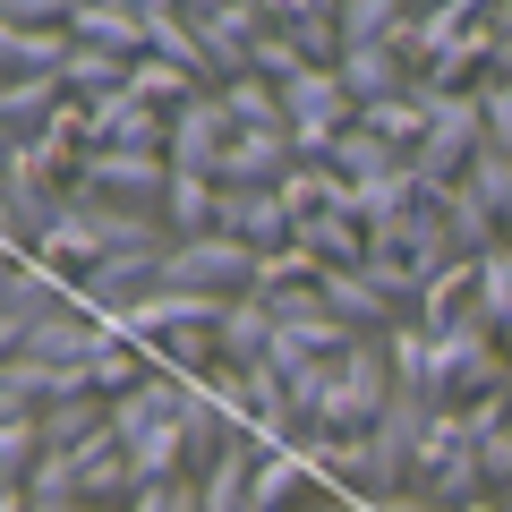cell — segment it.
Returning <instances> with one entry per match:
<instances>
[{
	"instance_id": "6da1fadb",
	"label": "cell",
	"mask_w": 512,
	"mask_h": 512,
	"mask_svg": "<svg viewBox=\"0 0 512 512\" xmlns=\"http://www.w3.org/2000/svg\"><path fill=\"white\" fill-rule=\"evenodd\" d=\"M69 188H86V197H111V205H128V214H163V197H171V154L103 146V154H86V163L69 171Z\"/></svg>"
},
{
	"instance_id": "7a4b0ae2",
	"label": "cell",
	"mask_w": 512,
	"mask_h": 512,
	"mask_svg": "<svg viewBox=\"0 0 512 512\" xmlns=\"http://www.w3.org/2000/svg\"><path fill=\"white\" fill-rule=\"evenodd\" d=\"M436 350H444V393L453 402H487V393H504L512 384V350L487 333V316H453V325L436 333Z\"/></svg>"
},
{
	"instance_id": "3957f363",
	"label": "cell",
	"mask_w": 512,
	"mask_h": 512,
	"mask_svg": "<svg viewBox=\"0 0 512 512\" xmlns=\"http://www.w3.org/2000/svg\"><path fill=\"white\" fill-rule=\"evenodd\" d=\"M188 26H197L205 60H214V94H222L231 77H248L256 35H274V0H197V9H188Z\"/></svg>"
},
{
	"instance_id": "277c9868",
	"label": "cell",
	"mask_w": 512,
	"mask_h": 512,
	"mask_svg": "<svg viewBox=\"0 0 512 512\" xmlns=\"http://www.w3.org/2000/svg\"><path fill=\"white\" fill-rule=\"evenodd\" d=\"M256 265H265V256H248L239 239L205 231V239H171V265H163V282H171V291H214V299H248V291H256Z\"/></svg>"
},
{
	"instance_id": "5b68a950",
	"label": "cell",
	"mask_w": 512,
	"mask_h": 512,
	"mask_svg": "<svg viewBox=\"0 0 512 512\" xmlns=\"http://www.w3.org/2000/svg\"><path fill=\"white\" fill-rule=\"evenodd\" d=\"M478 18H487V0H436V9H402V26H393V52H402L410 77H427Z\"/></svg>"
},
{
	"instance_id": "8992f818",
	"label": "cell",
	"mask_w": 512,
	"mask_h": 512,
	"mask_svg": "<svg viewBox=\"0 0 512 512\" xmlns=\"http://www.w3.org/2000/svg\"><path fill=\"white\" fill-rule=\"evenodd\" d=\"M214 231L239 239L248 256H274V248H291V239H299V222H291V205H282L274 188H222Z\"/></svg>"
},
{
	"instance_id": "52a82bcc",
	"label": "cell",
	"mask_w": 512,
	"mask_h": 512,
	"mask_svg": "<svg viewBox=\"0 0 512 512\" xmlns=\"http://www.w3.org/2000/svg\"><path fill=\"white\" fill-rule=\"evenodd\" d=\"M291 171H299L291 128H231V146H222L214 188H282Z\"/></svg>"
},
{
	"instance_id": "ba28073f",
	"label": "cell",
	"mask_w": 512,
	"mask_h": 512,
	"mask_svg": "<svg viewBox=\"0 0 512 512\" xmlns=\"http://www.w3.org/2000/svg\"><path fill=\"white\" fill-rule=\"evenodd\" d=\"M222 146H231V111H222V94H197V103L171 111V171L214 180V171H222Z\"/></svg>"
},
{
	"instance_id": "9c48e42d",
	"label": "cell",
	"mask_w": 512,
	"mask_h": 512,
	"mask_svg": "<svg viewBox=\"0 0 512 512\" xmlns=\"http://www.w3.org/2000/svg\"><path fill=\"white\" fill-rule=\"evenodd\" d=\"M69 35L111 60H146V0H69Z\"/></svg>"
},
{
	"instance_id": "30bf717a",
	"label": "cell",
	"mask_w": 512,
	"mask_h": 512,
	"mask_svg": "<svg viewBox=\"0 0 512 512\" xmlns=\"http://www.w3.org/2000/svg\"><path fill=\"white\" fill-rule=\"evenodd\" d=\"M333 77H342V94H350L359 111H376V103H402V94H410V69H402V52H393V43H350Z\"/></svg>"
},
{
	"instance_id": "8fae6325",
	"label": "cell",
	"mask_w": 512,
	"mask_h": 512,
	"mask_svg": "<svg viewBox=\"0 0 512 512\" xmlns=\"http://www.w3.org/2000/svg\"><path fill=\"white\" fill-rule=\"evenodd\" d=\"M35 436H43V453H94V444L111 436V402L103 393H60L35 419Z\"/></svg>"
},
{
	"instance_id": "7c38bea8",
	"label": "cell",
	"mask_w": 512,
	"mask_h": 512,
	"mask_svg": "<svg viewBox=\"0 0 512 512\" xmlns=\"http://www.w3.org/2000/svg\"><path fill=\"white\" fill-rule=\"evenodd\" d=\"M274 26L299 43L308 69H342V9L333 0H274Z\"/></svg>"
},
{
	"instance_id": "4fadbf2b",
	"label": "cell",
	"mask_w": 512,
	"mask_h": 512,
	"mask_svg": "<svg viewBox=\"0 0 512 512\" xmlns=\"http://www.w3.org/2000/svg\"><path fill=\"white\" fill-rule=\"evenodd\" d=\"M419 197H436L444 231H453V248L470 256V265H487V256L504 248V231H495V214L478 205V188H470V180H453V188H419Z\"/></svg>"
},
{
	"instance_id": "5bb4252c",
	"label": "cell",
	"mask_w": 512,
	"mask_h": 512,
	"mask_svg": "<svg viewBox=\"0 0 512 512\" xmlns=\"http://www.w3.org/2000/svg\"><path fill=\"white\" fill-rule=\"evenodd\" d=\"M384 350H393V384H410V393H427V402H453V393H444V350H436V333L427 325H393L384 333Z\"/></svg>"
},
{
	"instance_id": "9a60e30c",
	"label": "cell",
	"mask_w": 512,
	"mask_h": 512,
	"mask_svg": "<svg viewBox=\"0 0 512 512\" xmlns=\"http://www.w3.org/2000/svg\"><path fill=\"white\" fill-rule=\"evenodd\" d=\"M146 52L171 60V69H188L197 86H214V60H205L197 26H188V9H171V0H146Z\"/></svg>"
},
{
	"instance_id": "2e32d148",
	"label": "cell",
	"mask_w": 512,
	"mask_h": 512,
	"mask_svg": "<svg viewBox=\"0 0 512 512\" xmlns=\"http://www.w3.org/2000/svg\"><path fill=\"white\" fill-rule=\"evenodd\" d=\"M103 316H86V308H60L52 325H35V342H26V359H43V367H86L94 350H103Z\"/></svg>"
},
{
	"instance_id": "e0dca14e",
	"label": "cell",
	"mask_w": 512,
	"mask_h": 512,
	"mask_svg": "<svg viewBox=\"0 0 512 512\" xmlns=\"http://www.w3.org/2000/svg\"><path fill=\"white\" fill-rule=\"evenodd\" d=\"M60 103V77H0V137H43Z\"/></svg>"
},
{
	"instance_id": "ac0fdd59",
	"label": "cell",
	"mask_w": 512,
	"mask_h": 512,
	"mask_svg": "<svg viewBox=\"0 0 512 512\" xmlns=\"http://www.w3.org/2000/svg\"><path fill=\"white\" fill-rule=\"evenodd\" d=\"M128 69H137V60H111V52H94V43H69L60 94H69V103H111V94H128Z\"/></svg>"
},
{
	"instance_id": "d6986e66",
	"label": "cell",
	"mask_w": 512,
	"mask_h": 512,
	"mask_svg": "<svg viewBox=\"0 0 512 512\" xmlns=\"http://www.w3.org/2000/svg\"><path fill=\"white\" fill-rule=\"evenodd\" d=\"M325 163L342 171L350 188H367V180H393V171H410V154H393V146L376 137V128H359V120H350L342 137H333V154H325Z\"/></svg>"
},
{
	"instance_id": "ffe728a7",
	"label": "cell",
	"mask_w": 512,
	"mask_h": 512,
	"mask_svg": "<svg viewBox=\"0 0 512 512\" xmlns=\"http://www.w3.org/2000/svg\"><path fill=\"white\" fill-rule=\"evenodd\" d=\"M316 291H325V308L342 316L350 333H384V325H402V316H393V299H384L367 274H325Z\"/></svg>"
},
{
	"instance_id": "44dd1931",
	"label": "cell",
	"mask_w": 512,
	"mask_h": 512,
	"mask_svg": "<svg viewBox=\"0 0 512 512\" xmlns=\"http://www.w3.org/2000/svg\"><path fill=\"white\" fill-rule=\"evenodd\" d=\"M146 376H154V359H146V350H137V342H128L120 325H111V333H103V350H94V359H86V384H94V393H103V402H120V393H137V384H146Z\"/></svg>"
},
{
	"instance_id": "7402d4cb",
	"label": "cell",
	"mask_w": 512,
	"mask_h": 512,
	"mask_svg": "<svg viewBox=\"0 0 512 512\" xmlns=\"http://www.w3.org/2000/svg\"><path fill=\"white\" fill-rule=\"evenodd\" d=\"M299 487H316V478H308V453H299V436H291V453H265V461H256V478H248V512H291Z\"/></svg>"
},
{
	"instance_id": "603a6c76",
	"label": "cell",
	"mask_w": 512,
	"mask_h": 512,
	"mask_svg": "<svg viewBox=\"0 0 512 512\" xmlns=\"http://www.w3.org/2000/svg\"><path fill=\"white\" fill-rule=\"evenodd\" d=\"M248 478H256V444L239 436L231 453L197 478V512H248Z\"/></svg>"
},
{
	"instance_id": "cb8c5ba5",
	"label": "cell",
	"mask_w": 512,
	"mask_h": 512,
	"mask_svg": "<svg viewBox=\"0 0 512 512\" xmlns=\"http://www.w3.org/2000/svg\"><path fill=\"white\" fill-rule=\"evenodd\" d=\"M214 205H222V188H214V180H188V171H171L163 231H171V239H205V231H214Z\"/></svg>"
},
{
	"instance_id": "d4e9b609",
	"label": "cell",
	"mask_w": 512,
	"mask_h": 512,
	"mask_svg": "<svg viewBox=\"0 0 512 512\" xmlns=\"http://www.w3.org/2000/svg\"><path fill=\"white\" fill-rule=\"evenodd\" d=\"M461 180L478 188V205L495 214V231H504V248H512V154H504V146H478Z\"/></svg>"
},
{
	"instance_id": "484cf974",
	"label": "cell",
	"mask_w": 512,
	"mask_h": 512,
	"mask_svg": "<svg viewBox=\"0 0 512 512\" xmlns=\"http://www.w3.org/2000/svg\"><path fill=\"white\" fill-rule=\"evenodd\" d=\"M128 94H137V103H154V111H180V103H197V94H214V86H197V77L188 69H171V60H137V69H128Z\"/></svg>"
},
{
	"instance_id": "4316f807",
	"label": "cell",
	"mask_w": 512,
	"mask_h": 512,
	"mask_svg": "<svg viewBox=\"0 0 512 512\" xmlns=\"http://www.w3.org/2000/svg\"><path fill=\"white\" fill-rule=\"evenodd\" d=\"M478 316H487V333L512 350V248H495L487 265H478Z\"/></svg>"
},
{
	"instance_id": "83f0119b",
	"label": "cell",
	"mask_w": 512,
	"mask_h": 512,
	"mask_svg": "<svg viewBox=\"0 0 512 512\" xmlns=\"http://www.w3.org/2000/svg\"><path fill=\"white\" fill-rule=\"evenodd\" d=\"M222 111H231V128H282V86L231 77V86H222Z\"/></svg>"
},
{
	"instance_id": "f1b7e54d",
	"label": "cell",
	"mask_w": 512,
	"mask_h": 512,
	"mask_svg": "<svg viewBox=\"0 0 512 512\" xmlns=\"http://www.w3.org/2000/svg\"><path fill=\"white\" fill-rule=\"evenodd\" d=\"M342 9V52L350 43H393V26H402V0H333Z\"/></svg>"
},
{
	"instance_id": "f546056e",
	"label": "cell",
	"mask_w": 512,
	"mask_h": 512,
	"mask_svg": "<svg viewBox=\"0 0 512 512\" xmlns=\"http://www.w3.org/2000/svg\"><path fill=\"white\" fill-rule=\"evenodd\" d=\"M248 77H265V86H291V77H308V60H299V43L282 35H256V52H248Z\"/></svg>"
},
{
	"instance_id": "4dcf8cb0",
	"label": "cell",
	"mask_w": 512,
	"mask_h": 512,
	"mask_svg": "<svg viewBox=\"0 0 512 512\" xmlns=\"http://www.w3.org/2000/svg\"><path fill=\"white\" fill-rule=\"evenodd\" d=\"M43 461V436H35V419H9L0 410V478H18L26 487V470Z\"/></svg>"
},
{
	"instance_id": "1f68e13d",
	"label": "cell",
	"mask_w": 512,
	"mask_h": 512,
	"mask_svg": "<svg viewBox=\"0 0 512 512\" xmlns=\"http://www.w3.org/2000/svg\"><path fill=\"white\" fill-rule=\"evenodd\" d=\"M120 512H197V478H163V487H137Z\"/></svg>"
},
{
	"instance_id": "d6a6232c",
	"label": "cell",
	"mask_w": 512,
	"mask_h": 512,
	"mask_svg": "<svg viewBox=\"0 0 512 512\" xmlns=\"http://www.w3.org/2000/svg\"><path fill=\"white\" fill-rule=\"evenodd\" d=\"M342 504H350V512H436L419 487H410V495H342Z\"/></svg>"
},
{
	"instance_id": "836d02e7",
	"label": "cell",
	"mask_w": 512,
	"mask_h": 512,
	"mask_svg": "<svg viewBox=\"0 0 512 512\" xmlns=\"http://www.w3.org/2000/svg\"><path fill=\"white\" fill-rule=\"evenodd\" d=\"M487 26H495V43H512V0H487Z\"/></svg>"
},
{
	"instance_id": "e575fe53",
	"label": "cell",
	"mask_w": 512,
	"mask_h": 512,
	"mask_svg": "<svg viewBox=\"0 0 512 512\" xmlns=\"http://www.w3.org/2000/svg\"><path fill=\"white\" fill-rule=\"evenodd\" d=\"M0 512H26V487H18V478H0Z\"/></svg>"
},
{
	"instance_id": "d590c367",
	"label": "cell",
	"mask_w": 512,
	"mask_h": 512,
	"mask_svg": "<svg viewBox=\"0 0 512 512\" xmlns=\"http://www.w3.org/2000/svg\"><path fill=\"white\" fill-rule=\"evenodd\" d=\"M461 512H512V504H504V495H478V504H461Z\"/></svg>"
},
{
	"instance_id": "8d00e7d4",
	"label": "cell",
	"mask_w": 512,
	"mask_h": 512,
	"mask_svg": "<svg viewBox=\"0 0 512 512\" xmlns=\"http://www.w3.org/2000/svg\"><path fill=\"white\" fill-rule=\"evenodd\" d=\"M0 214H9V188H0Z\"/></svg>"
},
{
	"instance_id": "74e56055",
	"label": "cell",
	"mask_w": 512,
	"mask_h": 512,
	"mask_svg": "<svg viewBox=\"0 0 512 512\" xmlns=\"http://www.w3.org/2000/svg\"><path fill=\"white\" fill-rule=\"evenodd\" d=\"M333 512H350V504H342V495H333Z\"/></svg>"
},
{
	"instance_id": "f35d334b",
	"label": "cell",
	"mask_w": 512,
	"mask_h": 512,
	"mask_svg": "<svg viewBox=\"0 0 512 512\" xmlns=\"http://www.w3.org/2000/svg\"><path fill=\"white\" fill-rule=\"evenodd\" d=\"M504 402H512V384H504Z\"/></svg>"
}]
</instances>
